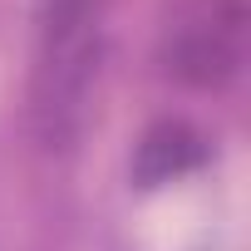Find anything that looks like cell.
<instances>
[{
    "instance_id": "obj_1",
    "label": "cell",
    "mask_w": 251,
    "mask_h": 251,
    "mask_svg": "<svg viewBox=\"0 0 251 251\" xmlns=\"http://www.w3.org/2000/svg\"><path fill=\"white\" fill-rule=\"evenodd\" d=\"M103 45H108V0H40L35 5V128L50 153H74L99 74H103Z\"/></svg>"
},
{
    "instance_id": "obj_2",
    "label": "cell",
    "mask_w": 251,
    "mask_h": 251,
    "mask_svg": "<svg viewBox=\"0 0 251 251\" xmlns=\"http://www.w3.org/2000/svg\"><path fill=\"white\" fill-rule=\"evenodd\" d=\"M246 64V0H187L163 30V69L192 89H222Z\"/></svg>"
},
{
    "instance_id": "obj_3",
    "label": "cell",
    "mask_w": 251,
    "mask_h": 251,
    "mask_svg": "<svg viewBox=\"0 0 251 251\" xmlns=\"http://www.w3.org/2000/svg\"><path fill=\"white\" fill-rule=\"evenodd\" d=\"M202 153L207 148H202V138L192 128H182V123H158L138 143V173H143V182H168V177L197 168Z\"/></svg>"
}]
</instances>
